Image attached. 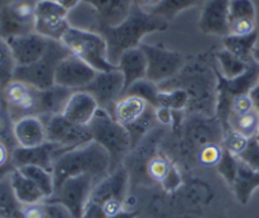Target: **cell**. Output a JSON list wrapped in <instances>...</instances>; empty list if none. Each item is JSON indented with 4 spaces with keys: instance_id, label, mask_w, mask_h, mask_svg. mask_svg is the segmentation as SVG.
Instances as JSON below:
<instances>
[{
    "instance_id": "7bdbcfd3",
    "label": "cell",
    "mask_w": 259,
    "mask_h": 218,
    "mask_svg": "<svg viewBox=\"0 0 259 218\" xmlns=\"http://www.w3.org/2000/svg\"><path fill=\"white\" fill-rule=\"evenodd\" d=\"M162 187H163L164 191L167 192H174L181 186V174H180L179 169L176 167H172L171 171H169L168 176L166 177L163 182H162Z\"/></svg>"
},
{
    "instance_id": "7a4b0ae2",
    "label": "cell",
    "mask_w": 259,
    "mask_h": 218,
    "mask_svg": "<svg viewBox=\"0 0 259 218\" xmlns=\"http://www.w3.org/2000/svg\"><path fill=\"white\" fill-rule=\"evenodd\" d=\"M110 173L111 160L108 151L94 140L58 155L52 168L55 191L72 177L88 174L98 183Z\"/></svg>"
},
{
    "instance_id": "74e56055",
    "label": "cell",
    "mask_w": 259,
    "mask_h": 218,
    "mask_svg": "<svg viewBox=\"0 0 259 218\" xmlns=\"http://www.w3.org/2000/svg\"><path fill=\"white\" fill-rule=\"evenodd\" d=\"M224 154V148L215 143L205 144L197 153V159L204 166H218Z\"/></svg>"
},
{
    "instance_id": "bcb514c9",
    "label": "cell",
    "mask_w": 259,
    "mask_h": 218,
    "mask_svg": "<svg viewBox=\"0 0 259 218\" xmlns=\"http://www.w3.org/2000/svg\"><path fill=\"white\" fill-rule=\"evenodd\" d=\"M10 154H12V150H9V146L4 141L0 140V171H4L8 163H10Z\"/></svg>"
},
{
    "instance_id": "9a60e30c",
    "label": "cell",
    "mask_w": 259,
    "mask_h": 218,
    "mask_svg": "<svg viewBox=\"0 0 259 218\" xmlns=\"http://www.w3.org/2000/svg\"><path fill=\"white\" fill-rule=\"evenodd\" d=\"M62 153H65V150L60 145L51 143V141H46L42 145L33 146V148L17 146L13 149L12 154H10V163L14 168L35 166L52 172L53 161Z\"/></svg>"
},
{
    "instance_id": "30bf717a",
    "label": "cell",
    "mask_w": 259,
    "mask_h": 218,
    "mask_svg": "<svg viewBox=\"0 0 259 218\" xmlns=\"http://www.w3.org/2000/svg\"><path fill=\"white\" fill-rule=\"evenodd\" d=\"M83 91L95 98L99 107L113 114L115 103L119 98L123 97L125 82L119 68L110 72H98L95 78L83 88Z\"/></svg>"
},
{
    "instance_id": "d4e9b609",
    "label": "cell",
    "mask_w": 259,
    "mask_h": 218,
    "mask_svg": "<svg viewBox=\"0 0 259 218\" xmlns=\"http://www.w3.org/2000/svg\"><path fill=\"white\" fill-rule=\"evenodd\" d=\"M0 171V218H23L24 206L18 202L10 183V171Z\"/></svg>"
},
{
    "instance_id": "7c38bea8",
    "label": "cell",
    "mask_w": 259,
    "mask_h": 218,
    "mask_svg": "<svg viewBox=\"0 0 259 218\" xmlns=\"http://www.w3.org/2000/svg\"><path fill=\"white\" fill-rule=\"evenodd\" d=\"M8 42L17 67H25L39 61L47 53L52 39L43 37L38 33H28L15 35L5 39Z\"/></svg>"
},
{
    "instance_id": "7402d4cb",
    "label": "cell",
    "mask_w": 259,
    "mask_h": 218,
    "mask_svg": "<svg viewBox=\"0 0 259 218\" xmlns=\"http://www.w3.org/2000/svg\"><path fill=\"white\" fill-rule=\"evenodd\" d=\"M118 68L124 77L125 91L137 81L147 78L148 62H147V57L143 49L141 47H137L125 50L119 60Z\"/></svg>"
},
{
    "instance_id": "cb8c5ba5",
    "label": "cell",
    "mask_w": 259,
    "mask_h": 218,
    "mask_svg": "<svg viewBox=\"0 0 259 218\" xmlns=\"http://www.w3.org/2000/svg\"><path fill=\"white\" fill-rule=\"evenodd\" d=\"M9 177L15 197L22 206H33V204L43 203L46 201L42 191L29 178L20 173L19 169H12Z\"/></svg>"
},
{
    "instance_id": "4fadbf2b",
    "label": "cell",
    "mask_w": 259,
    "mask_h": 218,
    "mask_svg": "<svg viewBox=\"0 0 259 218\" xmlns=\"http://www.w3.org/2000/svg\"><path fill=\"white\" fill-rule=\"evenodd\" d=\"M96 71L73 54H68L57 66L55 83L72 91L83 90L95 78Z\"/></svg>"
},
{
    "instance_id": "681fc988",
    "label": "cell",
    "mask_w": 259,
    "mask_h": 218,
    "mask_svg": "<svg viewBox=\"0 0 259 218\" xmlns=\"http://www.w3.org/2000/svg\"><path fill=\"white\" fill-rule=\"evenodd\" d=\"M137 217V213L133 211H126V209H123L121 212H119L118 214H115V216H111L109 218H136Z\"/></svg>"
},
{
    "instance_id": "52a82bcc",
    "label": "cell",
    "mask_w": 259,
    "mask_h": 218,
    "mask_svg": "<svg viewBox=\"0 0 259 218\" xmlns=\"http://www.w3.org/2000/svg\"><path fill=\"white\" fill-rule=\"evenodd\" d=\"M95 184V179L88 174L72 177L63 182L56 189L53 196L46 199L45 202H56V203L63 204L73 217L82 218L83 209L89 202Z\"/></svg>"
},
{
    "instance_id": "44dd1931",
    "label": "cell",
    "mask_w": 259,
    "mask_h": 218,
    "mask_svg": "<svg viewBox=\"0 0 259 218\" xmlns=\"http://www.w3.org/2000/svg\"><path fill=\"white\" fill-rule=\"evenodd\" d=\"M73 91L62 86H52L47 90H37L35 97V116L40 119L50 118L53 115L62 114L68 98Z\"/></svg>"
},
{
    "instance_id": "f1b7e54d",
    "label": "cell",
    "mask_w": 259,
    "mask_h": 218,
    "mask_svg": "<svg viewBox=\"0 0 259 218\" xmlns=\"http://www.w3.org/2000/svg\"><path fill=\"white\" fill-rule=\"evenodd\" d=\"M202 0H159L156 7L147 12L162 18L166 22L174 19L179 13L189 9V8L199 5Z\"/></svg>"
},
{
    "instance_id": "e0dca14e",
    "label": "cell",
    "mask_w": 259,
    "mask_h": 218,
    "mask_svg": "<svg viewBox=\"0 0 259 218\" xmlns=\"http://www.w3.org/2000/svg\"><path fill=\"white\" fill-rule=\"evenodd\" d=\"M199 27L205 34L222 38L229 35V0H206Z\"/></svg>"
},
{
    "instance_id": "484cf974",
    "label": "cell",
    "mask_w": 259,
    "mask_h": 218,
    "mask_svg": "<svg viewBox=\"0 0 259 218\" xmlns=\"http://www.w3.org/2000/svg\"><path fill=\"white\" fill-rule=\"evenodd\" d=\"M232 186L234 187L238 199L242 203H247L253 189L259 186V173L252 172V169L243 166L242 163H238L237 176Z\"/></svg>"
},
{
    "instance_id": "d6986e66",
    "label": "cell",
    "mask_w": 259,
    "mask_h": 218,
    "mask_svg": "<svg viewBox=\"0 0 259 218\" xmlns=\"http://www.w3.org/2000/svg\"><path fill=\"white\" fill-rule=\"evenodd\" d=\"M13 136L20 148L42 145L47 141L45 121L39 116H23L13 124Z\"/></svg>"
},
{
    "instance_id": "8d00e7d4",
    "label": "cell",
    "mask_w": 259,
    "mask_h": 218,
    "mask_svg": "<svg viewBox=\"0 0 259 218\" xmlns=\"http://www.w3.org/2000/svg\"><path fill=\"white\" fill-rule=\"evenodd\" d=\"M254 19V5L250 0H229V22Z\"/></svg>"
},
{
    "instance_id": "e575fe53",
    "label": "cell",
    "mask_w": 259,
    "mask_h": 218,
    "mask_svg": "<svg viewBox=\"0 0 259 218\" xmlns=\"http://www.w3.org/2000/svg\"><path fill=\"white\" fill-rule=\"evenodd\" d=\"M223 144H224L223 148H224L228 153H230L234 156H239L247 150L248 145H249V139L245 138L244 135H242V134L238 133V131L230 129V130L225 131Z\"/></svg>"
},
{
    "instance_id": "ab89813d",
    "label": "cell",
    "mask_w": 259,
    "mask_h": 218,
    "mask_svg": "<svg viewBox=\"0 0 259 218\" xmlns=\"http://www.w3.org/2000/svg\"><path fill=\"white\" fill-rule=\"evenodd\" d=\"M254 110L252 97L249 93H242L232 98L230 103V115L233 116H243L245 114Z\"/></svg>"
},
{
    "instance_id": "277c9868",
    "label": "cell",
    "mask_w": 259,
    "mask_h": 218,
    "mask_svg": "<svg viewBox=\"0 0 259 218\" xmlns=\"http://www.w3.org/2000/svg\"><path fill=\"white\" fill-rule=\"evenodd\" d=\"M61 42L71 54L80 58L94 68L96 72H110L118 70L108 60V45L101 34L90 30L70 27L63 34Z\"/></svg>"
},
{
    "instance_id": "f6af8a7d",
    "label": "cell",
    "mask_w": 259,
    "mask_h": 218,
    "mask_svg": "<svg viewBox=\"0 0 259 218\" xmlns=\"http://www.w3.org/2000/svg\"><path fill=\"white\" fill-rule=\"evenodd\" d=\"M23 218H46L43 204H33V206H25L23 209Z\"/></svg>"
},
{
    "instance_id": "2e32d148",
    "label": "cell",
    "mask_w": 259,
    "mask_h": 218,
    "mask_svg": "<svg viewBox=\"0 0 259 218\" xmlns=\"http://www.w3.org/2000/svg\"><path fill=\"white\" fill-rule=\"evenodd\" d=\"M126 187H128V173L123 167H119L95 184L88 203L101 209V206L109 201L114 199L125 201Z\"/></svg>"
},
{
    "instance_id": "83f0119b",
    "label": "cell",
    "mask_w": 259,
    "mask_h": 218,
    "mask_svg": "<svg viewBox=\"0 0 259 218\" xmlns=\"http://www.w3.org/2000/svg\"><path fill=\"white\" fill-rule=\"evenodd\" d=\"M217 61L219 63L218 72L227 80H234L248 70V65L244 61L235 57L227 49H222L217 53Z\"/></svg>"
},
{
    "instance_id": "1f68e13d",
    "label": "cell",
    "mask_w": 259,
    "mask_h": 218,
    "mask_svg": "<svg viewBox=\"0 0 259 218\" xmlns=\"http://www.w3.org/2000/svg\"><path fill=\"white\" fill-rule=\"evenodd\" d=\"M229 123L233 130L238 131L245 138L250 139L259 134V113L253 110L243 116H229Z\"/></svg>"
},
{
    "instance_id": "d6a6232c",
    "label": "cell",
    "mask_w": 259,
    "mask_h": 218,
    "mask_svg": "<svg viewBox=\"0 0 259 218\" xmlns=\"http://www.w3.org/2000/svg\"><path fill=\"white\" fill-rule=\"evenodd\" d=\"M17 65L13 58L8 42L0 37V90H4L5 86L12 82L14 78V71Z\"/></svg>"
},
{
    "instance_id": "ac0fdd59",
    "label": "cell",
    "mask_w": 259,
    "mask_h": 218,
    "mask_svg": "<svg viewBox=\"0 0 259 218\" xmlns=\"http://www.w3.org/2000/svg\"><path fill=\"white\" fill-rule=\"evenodd\" d=\"M82 3L93 8L100 27H116L129 17L134 7L133 0H82Z\"/></svg>"
},
{
    "instance_id": "603a6c76",
    "label": "cell",
    "mask_w": 259,
    "mask_h": 218,
    "mask_svg": "<svg viewBox=\"0 0 259 218\" xmlns=\"http://www.w3.org/2000/svg\"><path fill=\"white\" fill-rule=\"evenodd\" d=\"M148 103L134 95H124L118 100L113 110V118L123 126H131L147 113Z\"/></svg>"
},
{
    "instance_id": "4dcf8cb0",
    "label": "cell",
    "mask_w": 259,
    "mask_h": 218,
    "mask_svg": "<svg viewBox=\"0 0 259 218\" xmlns=\"http://www.w3.org/2000/svg\"><path fill=\"white\" fill-rule=\"evenodd\" d=\"M159 90H161V88H159V86L157 85V83L144 78V80L137 81L136 83H133V85H132L131 87L124 92V95L138 96V97L143 98L149 106H152L153 108H157L159 107V103H158Z\"/></svg>"
},
{
    "instance_id": "f907efd6",
    "label": "cell",
    "mask_w": 259,
    "mask_h": 218,
    "mask_svg": "<svg viewBox=\"0 0 259 218\" xmlns=\"http://www.w3.org/2000/svg\"><path fill=\"white\" fill-rule=\"evenodd\" d=\"M258 143H259V134H258Z\"/></svg>"
},
{
    "instance_id": "ffe728a7",
    "label": "cell",
    "mask_w": 259,
    "mask_h": 218,
    "mask_svg": "<svg viewBox=\"0 0 259 218\" xmlns=\"http://www.w3.org/2000/svg\"><path fill=\"white\" fill-rule=\"evenodd\" d=\"M98 110L99 105L95 98L86 91L80 90L73 91L61 115L71 123L89 126Z\"/></svg>"
},
{
    "instance_id": "816d5d0a",
    "label": "cell",
    "mask_w": 259,
    "mask_h": 218,
    "mask_svg": "<svg viewBox=\"0 0 259 218\" xmlns=\"http://www.w3.org/2000/svg\"><path fill=\"white\" fill-rule=\"evenodd\" d=\"M258 86H259V81H258Z\"/></svg>"
},
{
    "instance_id": "ba28073f",
    "label": "cell",
    "mask_w": 259,
    "mask_h": 218,
    "mask_svg": "<svg viewBox=\"0 0 259 218\" xmlns=\"http://www.w3.org/2000/svg\"><path fill=\"white\" fill-rule=\"evenodd\" d=\"M46 125L47 141L57 144L65 151L93 141V135L89 126L71 123L62 115H53L42 119Z\"/></svg>"
},
{
    "instance_id": "9c48e42d",
    "label": "cell",
    "mask_w": 259,
    "mask_h": 218,
    "mask_svg": "<svg viewBox=\"0 0 259 218\" xmlns=\"http://www.w3.org/2000/svg\"><path fill=\"white\" fill-rule=\"evenodd\" d=\"M68 10L57 0H38L35 5L34 32L48 39L60 40L71 27L67 19Z\"/></svg>"
},
{
    "instance_id": "7dc6e473",
    "label": "cell",
    "mask_w": 259,
    "mask_h": 218,
    "mask_svg": "<svg viewBox=\"0 0 259 218\" xmlns=\"http://www.w3.org/2000/svg\"><path fill=\"white\" fill-rule=\"evenodd\" d=\"M134 4L138 5V7H141L142 9L144 10H151L152 8L156 7L157 4H158L159 0H133Z\"/></svg>"
},
{
    "instance_id": "5b68a950",
    "label": "cell",
    "mask_w": 259,
    "mask_h": 218,
    "mask_svg": "<svg viewBox=\"0 0 259 218\" xmlns=\"http://www.w3.org/2000/svg\"><path fill=\"white\" fill-rule=\"evenodd\" d=\"M71 54L60 40L51 42L47 53L35 63L25 67H15L13 80L22 81L38 90H47L55 86V75L57 66L65 57Z\"/></svg>"
},
{
    "instance_id": "f35d334b",
    "label": "cell",
    "mask_w": 259,
    "mask_h": 218,
    "mask_svg": "<svg viewBox=\"0 0 259 218\" xmlns=\"http://www.w3.org/2000/svg\"><path fill=\"white\" fill-rule=\"evenodd\" d=\"M238 163L237 156L232 155L230 153H228L224 149V154H223V158L220 160V163L218 164V169H219V173L222 174L225 178V181L232 186L233 182H234L235 176H237L238 171Z\"/></svg>"
},
{
    "instance_id": "b9f144b4",
    "label": "cell",
    "mask_w": 259,
    "mask_h": 218,
    "mask_svg": "<svg viewBox=\"0 0 259 218\" xmlns=\"http://www.w3.org/2000/svg\"><path fill=\"white\" fill-rule=\"evenodd\" d=\"M46 218H75L63 204L56 202H43Z\"/></svg>"
},
{
    "instance_id": "6da1fadb",
    "label": "cell",
    "mask_w": 259,
    "mask_h": 218,
    "mask_svg": "<svg viewBox=\"0 0 259 218\" xmlns=\"http://www.w3.org/2000/svg\"><path fill=\"white\" fill-rule=\"evenodd\" d=\"M167 25L168 22L134 4L131 14L123 23L116 27H100L96 33L105 39L109 62L118 67L119 60L125 50L139 47L144 35L164 30Z\"/></svg>"
},
{
    "instance_id": "4316f807",
    "label": "cell",
    "mask_w": 259,
    "mask_h": 218,
    "mask_svg": "<svg viewBox=\"0 0 259 218\" xmlns=\"http://www.w3.org/2000/svg\"><path fill=\"white\" fill-rule=\"evenodd\" d=\"M17 169H19L20 173L24 174L27 178H29L42 191L46 199L53 196V193H55V182H53L52 172L35 166H24Z\"/></svg>"
},
{
    "instance_id": "8fae6325",
    "label": "cell",
    "mask_w": 259,
    "mask_h": 218,
    "mask_svg": "<svg viewBox=\"0 0 259 218\" xmlns=\"http://www.w3.org/2000/svg\"><path fill=\"white\" fill-rule=\"evenodd\" d=\"M35 5L37 2L34 0H14L8 5L0 19L5 39L34 32Z\"/></svg>"
},
{
    "instance_id": "836d02e7",
    "label": "cell",
    "mask_w": 259,
    "mask_h": 218,
    "mask_svg": "<svg viewBox=\"0 0 259 218\" xmlns=\"http://www.w3.org/2000/svg\"><path fill=\"white\" fill-rule=\"evenodd\" d=\"M190 95L184 88L174 90H159L158 103L159 106L169 108L172 111H181L189 105Z\"/></svg>"
},
{
    "instance_id": "f546056e",
    "label": "cell",
    "mask_w": 259,
    "mask_h": 218,
    "mask_svg": "<svg viewBox=\"0 0 259 218\" xmlns=\"http://www.w3.org/2000/svg\"><path fill=\"white\" fill-rule=\"evenodd\" d=\"M255 42V33L247 35V37H237V35H227L223 38V44H224V49L234 54L235 57L240 58L244 61L245 63L248 62L250 57V52H252L253 44Z\"/></svg>"
},
{
    "instance_id": "d590c367",
    "label": "cell",
    "mask_w": 259,
    "mask_h": 218,
    "mask_svg": "<svg viewBox=\"0 0 259 218\" xmlns=\"http://www.w3.org/2000/svg\"><path fill=\"white\" fill-rule=\"evenodd\" d=\"M172 167H174V164H172L171 160H168L166 156L156 155L154 158H152L151 160H149L147 171H148L149 176H151L154 181L162 183V182L166 179V177L168 176Z\"/></svg>"
},
{
    "instance_id": "c3c4849f",
    "label": "cell",
    "mask_w": 259,
    "mask_h": 218,
    "mask_svg": "<svg viewBox=\"0 0 259 218\" xmlns=\"http://www.w3.org/2000/svg\"><path fill=\"white\" fill-rule=\"evenodd\" d=\"M57 2L60 3V4L62 5V7L65 8V9H67L68 12H70V10L75 9V8L77 7V5L80 4V3L82 2V0H57Z\"/></svg>"
},
{
    "instance_id": "60d3db41",
    "label": "cell",
    "mask_w": 259,
    "mask_h": 218,
    "mask_svg": "<svg viewBox=\"0 0 259 218\" xmlns=\"http://www.w3.org/2000/svg\"><path fill=\"white\" fill-rule=\"evenodd\" d=\"M254 19H235L229 22V34L247 37L254 33Z\"/></svg>"
},
{
    "instance_id": "8992f818",
    "label": "cell",
    "mask_w": 259,
    "mask_h": 218,
    "mask_svg": "<svg viewBox=\"0 0 259 218\" xmlns=\"http://www.w3.org/2000/svg\"><path fill=\"white\" fill-rule=\"evenodd\" d=\"M139 47L143 49L148 62L147 80L157 85H161L174 78L186 65L185 57L179 52L164 49L156 45L144 44V43H142Z\"/></svg>"
},
{
    "instance_id": "5bb4252c",
    "label": "cell",
    "mask_w": 259,
    "mask_h": 218,
    "mask_svg": "<svg viewBox=\"0 0 259 218\" xmlns=\"http://www.w3.org/2000/svg\"><path fill=\"white\" fill-rule=\"evenodd\" d=\"M38 88L22 81L13 80L3 90V101L13 123L23 116H35V97Z\"/></svg>"
},
{
    "instance_id": "ee69618b",
    "label": "cell",
    "mask_w": 259,
    "mask_h": 218,
    "mask_svg": "<svg viewBox=\"0 0 259 218\" xmlns=\"http://www.w3.org/2000/svg\"><path fill=\"white\" fill-rule=\"evenodd\" d=\"M154 118H156V120H158L159 123L163 124V125H171L172 121H174L172 110L163 107V106H159V107L154 108Z\"/></svg>"
},
{
    "instance_id": "3957f363",
    "label": "cell",
    "mask_w": 259,
    "mask_h": 218,
    "mask_svg": "<svg viewBox=\"0 0 259 218\" xmlns=\"http://www.w3.org/2000/svg\"><path fill=\"white\" fill-rule=\"evenodd\" d=\"M89 129L93 140L108 151L111 160V172L115 171L133 148L128 129L119 124L111 114L100 107L89 124Z\"/></svg>"
}]
</instances>
